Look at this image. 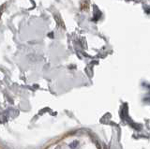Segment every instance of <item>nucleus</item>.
<instances>
[{
	"label": "nucleus",
	"mask_w": 150,
	"mask_h": 149,
	"mask_svg": "<svg viewBox=\"0 0 150 149\" xmlns=\"http://www.w3.org/2000/svg\"><path fill=\"white\" fill-rule=\"evenodd\" d=\"M48 149H98L96 143L86 133H73L59 140Z\"/></svg>",
	"instance_id": "obj_1"
}]
</instances>
